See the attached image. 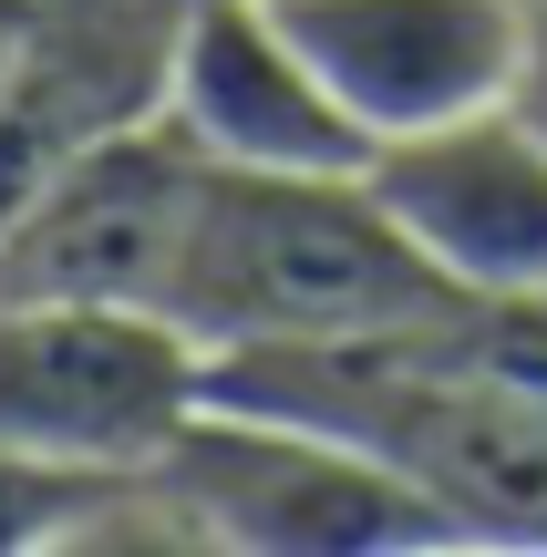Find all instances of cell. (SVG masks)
I'll use <instances>...</instances> for the list:
<instances>
[{"label": "cell", "instance_id": "obj_1", "mask_svg": "<svg viewBox=\"0 0 547 557\" xmlns=\"http://www.w3.org/2000/svg\"><path fill=\"white\" fill-rule=\"evenodd\" d=\"M207 403L351 434L362 455H383L393 475L424 485L465 547H547V393L475 361L455 310L424 320V331H383V341L217 351Z\"/></svg>", "mask_w": 547, "mask_h": 557}, {"label": "cell", "instance_id": "obj_2", "mask_svg": "<svg viewBox=\"0 0 547 557\" xmlns=\"http://www.w3.org/2000/svg\"><path fill=\"white\" fill-rule=\"evenodd\" d=\"M445 310H465V299L393 227L372 176H227V165H207L176 299H165V320L207 361L383 341V331H424Z\"/></svg>", "mask_w": 547, "mask_h": 557}, {"label": "cell", "instance_id": "obj_3", "mask_svg": "<svg viewBox=\"0 0 547 557\" xmlns=\"http://www.w3.org/2000/svg\"><path fill=\"white\" fill-rule=\"evenodd\" d=\"M156 485L186 506L197 547L227 557H403V547H465L455 517L351 434L248 403H207L165 444Z\"/></svg>", "mask_w": 547, "mask_h": 557}, {"label": "cell", "instance_id": "obj_4", "mask_svg": "<svg viewBox=\"0 0 547 557\" xmlns=\"http://www.w3.org/2000/svg\"><path fill=\"white\" fill-rule=\"evenodd\" d=\"M207 197V156L145 114L62 145L0 207V299H94V310H165L176 259Z\"/></svg>", "mask_w": 547, "mask_h": 557}, {"label": "cell", "instance_id": "obj_5", "mask_svg": "<svg viewBox=\"0 0 547 557\" xmlns=\"http://www.w3.org/2000/svg\"><path fill=\"white\" fill-rule=\"evenodd\" d=\"M207 413V351L165 310L0 299V444L94 475H156Z\"/></svg>", "mask_w": 547, "mask_h": 557}, {"label": "cell", "instance_id": "obj_6", "mask_svg": "<svg viewBox=\"0 0 547 557\" xmlns=\"http://www.w3.org/2000/svg\"><path fill=\"white\" fill-rule=\"evenodd\" d=\"M156 114L227 176H362L372 145L310 73L279 0H176Z\"/></svg>", "mask_w": 547, "mask_h": 557}, {"label": "cell", "instance_id": "obj_7", "mask_svg": "<svg viewBox=\"0 0 547 557\" xmlns=\"http://www.w3.org/2000/svg\"><path fill=\"white\" fill-rule=\"evenodd\" d=\"M279 21L372 156L507 103L527 52V0H279Z\"/></svg>", "mask_w": 547, "mask_h": 557}, {"label": "cell", "instance_id": "obj_8", "mask_svg": "<svg viewBox=\"0 0 547 557\" xmlns=\"http://www.w3.org/2000/svg\"><path fill=\"white\" fill-rule=\"evenodd\" d=\"M362 176L455 299H547V135L517 103L403 135Z\"/></svg>", "mask_w": 547, "mask_h": 557}, {"label": "cell", "instance_id": "obj_9", "mask_svg": "<svg viewBox=\"0 0 547 557\" xmlns=\"http://www.w3.org/2000/svg\"><path fill=\"white\" fill-rule=\"evenodd\" d=\"M124 485L135 475H94V465H52V455H11V444H0V557L83 547Z\"/></svg>", "mask_w": 547, "mask_h": 557}, {"label": "cell", "instance_id": "obj_10", "mask_svg": "<svg viewBox=\"0 0 547 557\" xmlns=\"http://www.w3.org/2000/svg\"><path fill=\"white\" fill-rule=\"evenodd\" d=\"M83 21H176V0H0V32H83Z\"/></svg>", "mask_w": 547, "mask_h": 557}, {"label": "cell", "instance_id": "obj_11", "mask_svg": "<svg viewBox=\"0 0 547 557\" xmlns=\"http://www.w3.org/2000/svg\"><path fill=\"white\" fill-rule=\"evenodd\" d=\"M507 103L547 135V0H527V52H517V94Z\"/></svg>", "mask_w": 547, "mask_h": 557}]
</instances>
